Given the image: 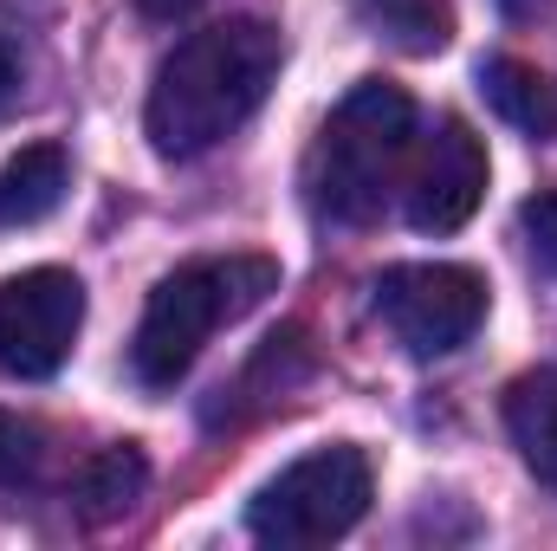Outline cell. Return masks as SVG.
<instances>
[{
	"label": "cell",
	"instance_id": "7c38bea8",
	"mask_svg": "<svg viewBox=\"0 0 557 551\" xmlns=\"http://www.w3.org/2000/svg\"><path fill=\"white\" fill-rule=\"evenodd\" d=\"M143 487H149V461L131 441H111L78 467V513L85 519H117L143 500Z\"/></svg>",
	"mask_w": 557,
	"mask_h": 551
},
{
	"label": "cell",
	"instance_id": "9c48e42d",
	"mask_svg": "<svg viewBox=\"0 0 557 551\" xmlns=\"http://www.w3.org/2000/svg\"><path fill=\"white\" fill-rule=\"evenodd\" d=\"M506 434L512 448L525 454V467L557 487V370H525L512 390H506Z\"/></svg>",
	"mask_w": 557,
	"mask_h": 551
},
{
	"label": "cell",
	"instance_id": "6da1fadb",
	"mask_svg": "<svg viewBox=\"0 0 557 551\" xmlns=\"http://www.w3.org/2000/svg\"><path fill=\"white\" fill-rule=\"evenodd\" d=\"M278 78V33L267 20H221L188 33L143 105V137L156 156L188 162L208 156L214 143H227L273 91Z\"/></svg>",
	"mask_w": 557,
	"mask_h": 551
},
{
	"label": "cell",
	"instance_id": "7a4b0ae2",
	"mask_svg": "<svg viewBox=\"0 0 557 551\" xmlns=\"http://www.w3.org/2000/svg\"><path fill=\"white\" fill-rule=\"evenodd\" d=\"M409 143H416V105L403 85H389V78L350 85V98L324 118V131L305 156L311 208L324 221H344V228L376 221L383 201L396 195Z\"/></svg>",
	"mask_w": 557,
	"mask_h": 551
},
{
	"label": "cell",
	"instance_id": "2e32d148",
	"mask_svg": "<svg viewBox=\"0 0 557 551\" xmlns=\"http://www.w3.org/2000/svg\"><path fill=\"white\" fill-rule=\"evenodd\" d=\"M0 85H13V72H7V59H0Z\"/></svg>",
	"mask_w": 557,
	"mask_h": 551
},
{
	"label": "cell",
	"instance_id": "8fae6325",
	"mask_svg": "<svg viewBox=\"0 0 557 551\" xmlns=\"http://www.w3.org/2000/svg\"><path fill=\"white\" fill-rule=\"evenodd\" d=\"M350 13L409 59H434L454 39V0H350Z\"/></svg>",
	"mask_w": 557,
	"mask_h": 551
},
{
	"label": "cell",
	"instance_id": "9a60e30c",
	"mask_svg": "<svg viewBox=\"0 0 557 551\" xmlns=\"http://www.w3.org/2000/svg\"><path fill=\"white\" fill-rule=\"evenodd\" d=\"M201 0H137V13L143 20H156V26H175V20H188Z\"/></svg>",
	"mask_w": 557,
	"mask_h": 551
},
{
	"label": "cell",
	"instance_id": "5bb4252c",
	"mask_svg": "<svg viewBox=\"0 0 557 551\" xmlns=\"http://www.w3.org/2000/svg\"><path fill=\"white\" fill-rule=\"evenodd\" d=\"M519 228H525V247L532 260L557 279V188H539L525 208H519Z\"/></svg>",
	"mask_w": 557,
	"mask_h": 551
},
{
	"label": "cell",
	"instance_id": "3957f363",
	"mask_svg": "<svg viewBox=\"0 0 557 551\" xmlns=\"http://www.w3.org/2000/svg\"><path fill=\"white\" fill-rule=\"evenodd\" d=\"M267 292H278V267L267 254H214V260H188L162 279L143 305V325H137V344H131V370H137L143 390H175L201 344L247 318Z\"/></svg>",
	"mask_w": 557,
	"mask_h": 551
},
{
	"label": "cell",
	"instance_id": "277c9868",
	"mask_svg": "<svg viewBox=\"0 0 557 551\" xmlns=\"http://www.w3.org/2000/svg\"><path fill=\"white\" fill-rule=\"evenodd\" d=\"M370 493H376V474H370L363 448H350V441L311 448L305 461L278 467L273 480L247 500V532L278 551L331 546L370 513Z\"/></svg>",
	"mask_w": 557,
	"mask_h": 551
},
{
	"label": "cell",
	"instance_id": "5b68a950",
	"mask_svg": "<svg viewBox=\"0 0 557 551\" xmlns=\"http://www.w3.org/2000/svg\"><path fill=\"white\" fill-rule=\"evenodd\" d=\"M376 292V318L389 325V338L409 357H447L460 351L480 318H486V279L454 260H421V267H389L370 285Z\"/></svg>",
	"mask_w": 557,
	"mask_h": 551
},
{
	"label": "cell",
	"instance_id": "ba28073f",
	"mask_svg": "<svg viewBox=\"0 0 557 551\" xmlns=\"http://www.w3.org/2000/svg\"><path fill=\"white\" fill-rule=\"evenodd\" d=\"M72 188V156L59 143H26L7 169H0V228H39L59 215Z\"/></svg>",
	"mask_w": 557,
	"mask_h": 551
},
{
	"label": "cell",
	"instance_id": "52a82bcc",
	"mask_svg": "<svg viewBox=\"0 0 557 551\" xmlns=\"http://www.w3.org/2000/svg\"><path fill=\"white\" fill-rule=\"evenodd\" d=\"M480 195H486V143L473 137V124L441 118L434 137L421 143L409 188H403L409 228L416 234H454V228L473 221Z\"/></svg>",
	"mask_w": 557,
	"mask_h": 551
},
{
	"label": "cell",
	"instance_id": "30bf717a",
	"mask_svg": "<svg viewBox=\"0 0 557 551\" xmlns=\"http://www.w3.org/2000/svg\"><path fill=\"white\" fill-rule=\"evenodd\" d=\"M480 91H486V105H493L512 131H525V137H557V85L539 65H525V59H486V65H480Z\"/></svg>",
	"mask_w": 557,
	"mask_h": 551
},
{
	"label": "cell",
	"instance_id": "4fadbf2b",
	"mask_svg": "<svg viewBox=\"0 0 557 551\" xmlns=\"http://www.w3.org/2000/svg\"><path fill=\"white\" fill-rule=\"evenodd\" d=\"M33 467H39V428L26 415L0 409V487L33 480Z\"/></svg>",
	"mask_w": 557,
	"mask_h": 551
},
{
	"label": "cell",
	"instance_id": "8992f818",
	"mask_svg": "<svg viewBox=\"0 0 557 551\" xmlns=\"http://www.w3.org/2000/svg\"><path fill=\"white\" fill-rule=\"evenodd\" d=\"M85 325V285L65 267L0 279V370L20 383H46L65 370Z\"/></svg>",
	"mask_w": 557,
	"mask_h": 551
}]
</instances>
